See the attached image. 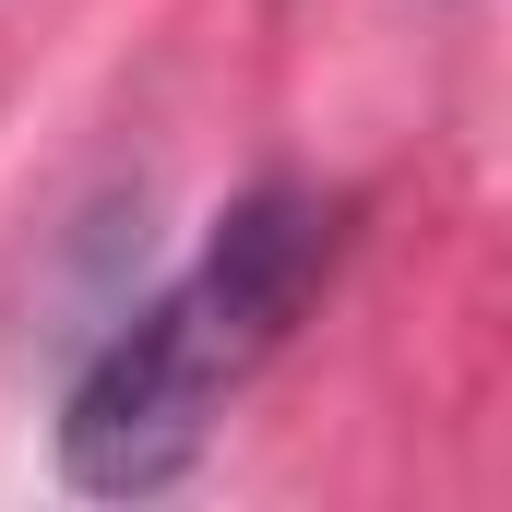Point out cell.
<instances>
[{
    "instance_id": "cell-1",
    "label": "cell",
    "mask_w": 512,
    "mask_h": 512,
    "mask_svg": "<svg viewBox=\"0 0 512 512\" xmlns=\"http://www.w3.org/2000/svg\"><path fill=\"white\" fill-rule=\"evenodd\" d=\"M358 203L310 191V179H262L215 215V239L179 262L143 310L96 334V358L60 393V477L96 501H143L179 489L215 441V417L239 405L262 358L298 334V310L334 286Z\"/></svg>"
}]
</instances>
